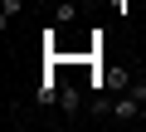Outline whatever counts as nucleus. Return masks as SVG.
Returning a JSON list of instances; mask_svg holds the SVG:
<instances>
[{
  "label": "nucleus",
  "instance_id": "obj_1",
  "mask_svg": "<svg viewBox=\"0 0 146 132\" xmlns=\"http://www.w3.org/2000/svg\"><path fill=\"white\" fill-rule=\"evenodd\" d=\"M112 117H122V122H141V98H136V93H122V98L112 103Z\"/></svg>",
  "mask_w": 146,
  "mask_h": 132
},
{
  "label": "nucleus",
  "instance_id": "obj_2",
  "mask_svg": "<svg viewBox=\"0 0 146 132\" xmlns=\"http://www.w3.org/2000/svg\"><path fill=\"white\" fill-rule=\"evenodd\" d=\"M58 93H63V83L54 78V64H49V74H44V83H39V103L49 108V103H58Z\"/></svg>",
  "mask_w": 146,
  "mask_h": 132
},
{
  "label": "nucleus",
  "instance_id": "obj_3",
  "mask_svg": "<svg viewBox=\"0 0 146 132\" xmlns=\"http://www.w3.org/2000/svg\"><path fill=\"white\" fill-rule=\"evenodd\" d=\"M58 108H63V113H78V108H83L78 88H63V93H58Z\"/></svg>",
  "mask_w": 146,
  "mask_h": 132
},
{
  "label": "nucleus",
  "instance_id": "obj_4",
  "mask_svg": "<svg viewBox=\"0 0 146 132\" xmlns=\"http://www.w3.org/2000/svg\"><path fill=\"white\" fill-rule=\"evenodd\" d=\"M73 15H78V5H73V0H58V25H68Z\"/></svg>",
  "mask_w": 146,
  "mask_h": 132
},
{
  "label": "nucleus",
  "instance_id": "obj_5",
  "mask_svg": "<svg viewBox=\"0 0 146 132\" xmlns=\"http://www.w3.org/2000/svg\"><path fill=\"white\" fill-rule=\"evenodd\" d=\"M127 93H136V98H141V103H146V78H136V83H131V88H127Z\"/></svg>",
  "mask_w": 146,
  "mask_h": 132
},
{
  "label": "nucleus",
  "instance_id": "obj_6",
  "mask_svg": "<svg viewBox=\"0 0 146 132\" xmlns=\"http://www.w3.org/2000/svg\"><path fill=\"white\" fill-rule=\"evenodd\" d=\"M141 122H146V103H141Z\"/></svg>",
  "mask_w": 146,
  "mask_h": 132
}]
</instances>
